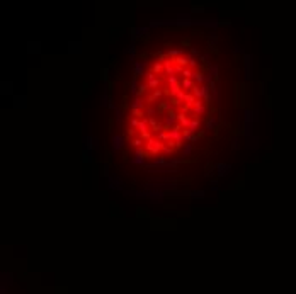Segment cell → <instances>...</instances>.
Here are the masks:
<instances>
[{
    "label": "cell",
    "instance_id": "6da1fadb",
    "mask_svg": "<svg viewBox=\"0 0 296 294\" xmlns=\"http://www.w3.org/2000/svg\"><path fill=\"white\" fill-rule=\"evenodd\" d=\"M162 148H164V143L158 141L157 138H152V140L147 141V145H145V150L150 153V157H158V155H162Z\"/></svg>",
    "mask_w": 296,
    "mask_h": 294
},
{
    "label": "cell",
    "instance_id": "7a4b0ae2",
    "mask_svg": "<svg viewBox=\"0 0 296 294\" xmlns=\"http://www.w3.org/2000/svg\"><path fill=\"white\" fill-rule=\"evenodd\" d=\"M182 131H184V129H182V126H180V124H175L172 129H169V131H167V133H169V140L175 141V143H177V146H180V145H182V141H184V138H182Z\"/></svg>",
    "mask_w": 296,
    "mask_h": 294
},
{
    "label": "cell",
    "instance_id": "3957f363",
    "mask_svg": "<svg viewBox=\"0 0 296 294\" xmlns=\"http://www.w3.org/2000/svg\"><path fill=\"white\" fill-rule=\"evenodd\" d=\"M209 92H211V90H209V87H208V85H196L194 89L191 90V94L194 95L197 100H203L206 95H209Z\"/></svg>",
    "mask_w": 296,
    "mask_h": 294
},
{
    "label": "cell",
    "instance_id": "277c9868",
    "mask_svg": "<svg viewBox=\"0 0 296 294\" xmlns=\"http://www.w3.org/2000/svg\"><path fill=\"white\" fill-rule=\"evenodd\" d=\"M208 112V105L203 102V100H197L196 102V105L192 107V114H194V117H199V116H204Z\"/></svg>",
    "mask_w": 296,
    "mask_h": 294
},
{
    "label": "cell",
    "instance_id": "5b68a950",
    "mask_svg": "<svg viewBox=\"0 0 296 294\" xmlns=\"http://www.w3.org/2000/svg\"><path fill=\"white\" fill-rule=\"evenodd\" d=\"M191 119H192V117H189V116L184 114V112H179V114H177V124H180L182 129H187V128H189Z\"/></svg>",
    "mask_w": 296,
    "mask_h": 294
},
{
    "label": "cell",
    "instance_id": "8992f818",
    "mask_svg": "<svg viewBox=\"0 0 296 294\" xmlns=\"http://www.w3.org/2000/svg\"><path fill=\"white\" fill-rule=\"evenodd\" d=\"M194 87H196V82L192 78H182L180 80V89L184 90V92H191Z\"/></svg>",
    "mask_w": 296,
    "mask_h": 294
},
{
    "label": "cell",
    "instance_id": "52a82bcc",
    "mask_svg": "<svg viewBox=\"0 0 296 294\" xmlns=\"http://www.w3.org/2000/svg\"><path fill=\"white\" fill-rule=\"evenodd\" d=\"M174 63H175V66H180V68H189V56L182 54V56L175 58Z\"/></svg>",
    "mask_w": 296,
    "mask_h": 294
},
{
    "label": "cell",
    "instance_id": "ba28073f",
    "mask_svg": "<svg viewBox=\"0 0 296 294\" xmlns=\"http://www.w3.org/2000/svg\"><path fill=\"white\" fill-rule=\"evenodd\" d=\"M162 95H164V90H162V89H157V90H153V92H152V94L147 97V102H148V104H153L155 100H158Z\"/></svg>",
    "mask_w": 296,
    "mask_h": 294
},
{
    "label": "cell",
    "instance_id": "9c48e42d",
    "mask_svg": "<svg viewBox=\"0 0 296 294\" xmlns=\"http://www.w3.org/2000/svg\"><path fill=\"white\" fill-rule=\"evenodd\" d=\"M192 80L196 82V85H204V80H206L204 72H203V70H194V77H192Z\"/></svg>",
    "mask_w": 296,
    "mask_h": 294
},
{
    "label": "cell",
    "instance_id": "30bf717a",
    "mask_svg": "<svg viewBox=\"0 0 296 294\" xmlns=\"http://www.w3.org/2000/svg\"><path fill=\"white\" fill-rule=\"evenodd\" d=\"M199 128H201V119H199V117H192V119H191V124H189V128H187V129H189L192 134H196Z\"/></svg>",
    "mask_w": 296,
    "mask_h": 294
},
{
    "label": "cell",
    "instance_id": "8fae6325",
    "mask_svg": "<svg viewBox=\"0 0 296 294\" xmlns=\"http://www.w3.org/2000/svg\"><path fill=\"white\" fill-rule=\"evenodd\" d=\"M131 109H141V110H145V109H147V104H145V100H143L141 97H136V99H135V102L131 104Z\"/></svg>",
    "mask_w": 296,
    "mask_h": 294
},
{
    "label": "cell",
    "instance_id": "7c38bea8",
    "mask_svg": "<svg viewBox=\"0 0 296 294\" xmlns=\"http://www.w3.org/2000/svg\"><path fill=\"white\" fill-rule=\"evenodd\" d=\"M129 145H131V146L135 148V150H141L143 145H147V143L143 141V140H141L140 136H136V138H133L131 141H129Z\"/></svg>",
    "mask_w": 296,
    "mask_h": 294
},
{
    "label": "cell",
    "instance_id": "4fadbf2b",
    "mask_svg": "<svg viewBox=\"0 0 296 294\" xmlns=\"http://www.w3.org/2000/svg\"><path fill=\"white\" fill-rule=\"evenodd\" d=\"M152 72H153L155 75L164 73V63H162V61H155V63L152 65Z\"/></svg>",
    "mask_w": 296,
    "mask_h": 294
},
{
    "label": "cell",
    "instance_id": "5bb4252c",
    "mask_svg": "<svg viewBox=\"0 0 296 294\" xmlns=\"http://www.w3.org/2000/svg\"><path fill=\"white\" fill-rule=\"evenodd\" d=\"M143 66H145V65L140 63V61L135 65V68H133V77H135V78H138L140 75H143Z\"/></svg>",
    "mask_w": 296,
    "mask_h": 294
},
{
    "label": "cell",
    "instance_id": "9a60e30c",
    "mask_svg": "<svg viewBox=\"0 0 296 294\" xmlns=\"http://www.w3.org/2000/svg\"><path fill=\"white\" fill-rule=\"evenodd\" d=\"M148 90H150V89H148V84H147V82H145V84H140V85H138V90H136V94H135V95H136V97H141L143 94H147Z\"/></svg>",
    "mask_w": 296,
    "mask_h": 294
},
{
    "label": "cell",
    "instance_id": "2e32d148",
    "mask_svg": "<svg viewBox=\"0 0 296 294\" xmlns=\"http://www.w3.org/2000/svg\"><path fill=\"white\" fill-rule=\"evenodd\" d=\"M145 131H150V124H148L147 117L140 121V128H138V133H145Z\"/></svg>",
    "mask_w": 296,
    "mask_h": 294
},
{
    "label": "cell",
    "instance_id": "e0dca14e",
    "mask_svg": "<svg viewBox=\"0 0 296 294\" xmlns=\"http://www.w3.org/2000/svg\"><path fill=\"white\" fill-rule=\"evenodd\" d=\"M123 141H124V140H123L121 136H114L112 138V148H114V150H121L123 148Z\"/></svg>",
    "mask_w": 296,
    "mask_h": 294
},
{
    "label": "cell",
    "instance_id": "ac0fdd59",
    "mask_svg": "<svg viewBox=\"0 0 296 294\" xmlns=\"http://www.w3.org/2000/svg\"><path fill=\"white\" fill-rule=\"evenodd\" d=\"M131 117H136V119H145L147 114H145V110L141 109H131Z\"/></svg>",
    "mask_w": 296,
    "mask_h": 294
},
{
    "label": "cell",
    "instance_id": "d6986e66",
    "mask_svg": "<svg viewBox=\"0 0 296 294\" xmlns=\"http://www.w3.org/2000/svg\"><path fill=\"white\" fill-rule=\"evenodd\" d=\"M138 136H140V138H141V140H143V141L147 143V141H150V140H152V138H155V134H153V133H152V131H145V133H140V134H138Z\"/></svg>",
    "mask_w": 296,
    "mask_h": 294
},
{
    "label": "cell",
    "instance_id": "ffe728a7",
    "mask_svg": "<svg viewBox=\"0 0 296 294\" xmlns=\"http://www.w3.org/2000/svg\"><path fill=\"white\" fill-rule=\"evenodd\" d=\"M148 84V89H152V90H157L160 87V78L157 77V78H153V80H150V82H147Z\"/></svg>",
    "mask_w": 296,
    "mask_h": 294
},
{
    "label": "cell",
    "instance_id": "44dd1931",
    "mask_svg": "<svg viewBox=\"0 0 296 294\" xmlns=\"http://www.w3.org/2000/svg\"><path fill=\"white\" fill-rule=\"evenodd\" d=\"M155 138H157L158 141H162V143H167V141H169V133L162 131V133H158V134H155Z\"/></svg>",
    "mask_w": 296,
    "mask_h": 294
},
{
    "label": "cell",
    "instance_id": "7402d4cb",
    "mask_svg": "<svg viewBox=\"0 0 296 294\" xmlns=\"http://www.w3.org/2000/svg\"><path fill=\"white\" fill-rule=\"evenodd\" d=\"M182 78H192L194 77V70H191V68H184L182 70V75H180Z\"/></svg>",
    "mask_w": 296,
    "mask_h": 294
},
{
    "label": "cell",
    "instance_id": "603a6c76",
    "mask_svg": "<svg viewBox=\"0 0 296 294\" xmlns=\"http://www.w3.org/2000/svg\"><path fill=\"white\" fill-rule=\"evenodd\" d=\"M140 121H141V119L131 117V119H129V128H133V129H138V128H140Z\"/></svg>",
    "mask_w": 296,
    "mask_h": 294
},
{
    "label": "cell",
    "instance_id": "cb8c5ba5",
    "mask_svg": "<svg viewBox=\"0 0 296 294\" xmlns=\"http://www.w3.org/2000/svg\"><path fill=\"white\" fill-rule=\"evenodd\" d=\"M145 114H147V117H153V116L158 114V112H157L155 107H147V109H145Z\"/></svg>",
    "mask_w": 296,
    "mask_h": 294
},
{
    "label": "cell",
    "instance_id": "d4e9b609",
    "mask_svg": "<svg viewBox=\"0 0 296 294\" xmlns=\"http://www.w3.org/2000/svg\"><path fill=\"white\" fill-rule=\"evenodd\" d=\"M197 63H199V61H197V60H196V58L189 56V68H191V70H196V66H197Z\"/></svg>",
    "mask_w": 296,
    "mask_h": 294
},
{
    "label": "cell",
    "instance_id": "484cf974",
    "mask_svg": "<svg viewBox=\"0 0 296 294\" xmlns=\"http://www.w3.org/2000/svg\"><path fill=\"white\" fill-rule=\"evenodd\" d=\"M215 126H216V121H215L213 117L206 121V129H215Z\"/></svg>",
    "mask_w": 296,
    "mask_h": 294
},
{
    "label": "cell",
    "instance_id": "4316f807",
    "mask_svg": "<svg viewBox=\"0 0 296 294\" xmlns=\"http://www.w3.org/2000/svg\"><path fill=\"white\" fill-rule=\"evenodd\" d=\"M185 94H187V92H184V90H180L179 94L175 95V99L179 100V102H184V99H185Z\"/></svg>",
    "mask_w": 296,
    "mask_h": 294
},
{
    "label": "cell",
    "instance_id": "83f0119b",
    "mask_svg": "<svg viewBox=\"0 0 296 294\" xmlns=\"http://www.w3.org/2000/svg\"><path fill=\"white\" fill-rule=\"evenodd\" d=\"M145 75H147V82H150V80L157 78V75H155L153 72H152V70H150V72H147V73H145Z\"/></svg>",
    "mask_w": 296,
    "mask_h": 294
},
{
    "label": "cell",
    "instance_id": "f1b7e54d",
    "mask_svg": "<svg viewBox=\"0 0 296 294\" xmlns=\"http://www.w3.org/2000/svg\"><path fill=\"white\" fill-rule=\"evenodd\" d=\"M107 73H109V70H107V68H104V70H102V80H104V82H106V80H107V77H109Z\"/></svg>",
    "mask_w": 296,
    "mask_h": 294
},
{
    "label": "cell",
    "instance_id": "f546056e",
    "mask_svg": "<svg viewBox=\"0 0 296 294\" xmlns=\"http://www.w3.org/2000/svg\"><path fill=\"white\" fill-rule=\"evenodd\" d=\"M126 134H128V136H133V134H135V129H133V128H128Z\"/></svg>",
    "mask_w": 296,
    "mask_h": 294
},
{
    "label": "cell",
    "instance_id": "4dcf8cb0",
    "mask_svg": "<svg viewBox=\"0 0 296 294\" xmlns=\"http://www.w3.org/2000/svg\"><path fill=\"white\" fill-rule=\"evenodd\" d=\"M191 54H192V58H194L196 54H199V51H197V49H196V48H192V49H191Z\"/></svg>",
    "mask_w": 296,
    "mask_h": 294
},
{
    "label": "cell",
    "instance_id": "1f68e13d",
    "mask_svg": "<svg viewBox=\"0 0 296 294\" xmlns=\"http://www.w3.org/2000/svg\"><path fill=\"white\" fill-rule=\"evenodd\" d=\"M180 44H182V46H189V39H182Z\"/></svg>",
    "mask_w": 296,
    "mask_h": 294
}]
</instances>
